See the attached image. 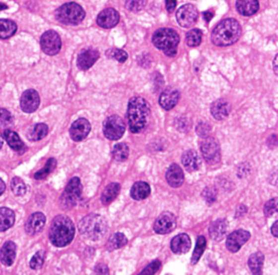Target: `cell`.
<instances>
[{"mask_svg": "<svg viewBox=\"0 0 278 275\" xmlns=\"http://www.w3.org/2000/svg\"><path fill=\"white\" fill-rule=\"evenodd\" d=\"M273 67H274V72L275 74L278 76V55L275 56L274 62H273Z\"/></svg>", "mask_w": 278, "mask_h": 275, "instance_id": "816d5d0a", "label": "cell"}, {"mask_svg": "<svg viewBox=\"0 0 278 275\" xmlns=\"http://www.w3.org/2000/svg\"><path fill=\"white\" fill-rule=\"evenodd\" d=\"M202 42V32L200 29H191L187 33L186 43L189 47H197L199 46Z\"/></svg>", "mask_w": 278, "mask_h": 275, "instance_id": "74e56055", "label": "cell"}, {"mask_svg": "<svg viewBox=\"0 0 278 275\" xmlns=\"http://www.w3.org/2000/svg\"><path fill=\"white\" fill-rule=\"evenodd\" d=\"M201 153L205 161L210 165H215L221 162V148L214 138H206L201 142Z\"/></svg>", "mask_w": 278, "mask_h": 275, "instance_id": "9c48e42d", "label": "cell"}, {"mask_svg": "<svg viewBox=\"0 0 278 275\" xmlns=\"http://www.w3.org/2000/svg\"><path fill=\"white\" fill-rule=\"evenodd\" d=\"M2 145H3V138L1 136V133H0V149L2 148Z\"/></svg>", "mask_w": 278, "mask_h": 275, "instance_id": "11a10c76", "label": "cell"}, {"mask_svg": "<svg viewBox=\"0 0 278 275\" xmlns=\"http://www.w3.org/2000/svg\"><path fill=\"white\" fill-rule=\"evenodd\" d=\"M241 26L235 19L223 20L212 32V42L216 46H230L240 38Z\"/></svg>", "mask_w": 278, "mask_h": 275, "instance_id": "3957f363", "label": "cell"}, {"mask_svg": "<svg viewBox=\"0 0 278 275\" xmlns=\"http://www.w3.org/2000/svg\"><path fill=\"white\" fill-rule=\"evenodd\" d=\"M4 191H5V184H4V182L2 181V179L0 178V196L3 194Z\"/></svg>", "mask_w": 278, "mask_h": 275, "instance_id": "f5cc1de1", "label": "cell"}, {"mask_svg": "<svg viewBox=\"0 0 278 275\" xmlns=\"http://www.w3.org/2000/svg\"><path fill=\"white\" fill-rule=\"evenodd\" d=\"M165 7L169 12H173L176 8V0H165Z\"/></svg>", "mask_w": 278, "mask_h": 275, "instance_id": "681fc988", "label": "cell"}, {"mask_svg": "<svg viewBox=\"0 0 278 275\" xmlns=\"http://www.w3.org/2000/svg\"><path fill=\"white\" fill-rule=\"evenodd\" d=\"M16 32V24L13 21L0 19V38L7 39L12 37Z\"/></svg>", "mask_w": 278, "mask_h": 275, "instance_id": "d6a6232c", "label": "cell"}, {"mask_svg": "<svg viewBox=\"0 0 278 275\" xmlns=\"http://www.w3.org/2000/svg\"><path fill=\"white\" fill-rule=\"evenodd\" d=\"M3 9H7V5L3 3H0V10H3Z\"/></svg>", "mask_w": 278, "mask_h": 275, "instance_id": "9f6ffc18", "label": "cell"}, {"mask_svg": "<svg viewBox=\"0 0 278 275\" xmlns=\"http://www.w3.org/2000/svg\"><path fill=\"white\" fill-rule=\"evenodd\" d=\"M249 238H250V233L248 231L237 230L230 233L226 238V247L231 253H237L249 241Z\"/></svg>", "mask_w": 278, "mask_h": 275, "instance_id": "7c38bea8", "label": "cell"}, {"mask_svg": "<svg viewBox=\"0 0 278 275\" xmlns=\"http://www.w3.org/2000/svg\"><path fill=\"white\" fill-rule=\"evenodd\" d=\"M75 234V227L72 220L66 217V216H57L52 220L50 230H49V239L51 244L56 247H65L73 241Z\"/></svg>", "mask_w": 278, "mask_h": 275, "instance_id": "7a4b0ae2", "label": "cell"}, {"mask_svg": "<svg viewBox=\"0 0 278 275\" xmlns=\"http://www.w3.org/2000/svg\"><path fill=\"white\" fill-rule=\"evenodd\" d=\"M160 267H161V262L159 260L152 261L151 263H149V265L138 275H154L156 272H158Z\"/></svg>", "mask_w": 278, "mask_h": 275, "instance_id": "f6af8a7d", "label": "cell"}, {"mask_svg": "<svg viewBox=\"0 0 278 275\" xmlns=\"http://www.w3.org/2000/svg\"><path fill=\"white\" fill-rule=\"evenodd\" d=\"M191 247L190 237L187 234H178L172 239L171 242V249L174 254L183 255L188 253V250Z\"/></svg>", "mask_w": 278, "mask_h": 275, "instance_id": "ffe728a7", "label": "cell"}, {"mask_svg": "<svg viewBox=\"0 0 278 275\" xmlns=\"http://www.w3.org/2000/svg\"><path fill=\"white\" fill-rule=\"evenodd\" d=\"M82 196V183L78 178H72L61 196V206L63 208H72Z\"/></svg>", "mask_w": 278, "mask_h": 275, "instance_id": "52a82bcc", "label": "cell"}, {"mask_svg": "<svg viewBox=\"0 0 278 275\" xmlns=\"http://www.w3.org/2000/svg\"><path fill=\"white\" fill-rule=\"evenodd\" d=\"M11 190H12V192L17 196L24 195L26 192V185L24 183V181L17 177L13 178L11 180Z\"/></svg>", "mask_w": 278, "mask_h": 275, "instance_id": "f35d334b", "label": "cell"}, {"mask_svg": "<svg viewBox=\"0 0 278 275\" xmlns=\"http://www.w3.org/2000/svg\"><path fill=\"white\" fill-rule=\"evenodd\" d=\"M198 16H199L198 10H197L195 5L189 3L182 5L176 12V19L178 24L185 28H188L195 25L197 20H198Z\"/></svg>", "mask_w": 278, "mask_h": 275, "instance_id": "8fae6325", "label": "cell"}, {"mask_svg": "<svg viewBox=\"0 0 278 275\" xmlns=\"http://www.w3.org/2000/svg\"><path fill=\"white\" fill-rule=\"evenodd\" d=\"M212 16H213V13L211 12H205V19H206V21L208 22V21H210L211 19H212Z\"/></svg>", "mask_w": 278, "mask_h": 275, "instance_id": "db71d44e", "label": "cell"}, {"mask_svg": "<svg viewBox=\"0 0 278 275\" xmlns=\"http://www.w3.org/2000/svg\"><path fill=\"white\" fill-rule=\"evenodd\" d=\"M271 231H272V234H273L275 237H278V221H276L275 223L272 225Z\"/></svg>", "mask_w": 278, "mask_h": 275, "instance_id": "f907efd6", "label": "cell"}, {"mask_svg": "<svg viewBox=\"0 0 278 275\" xmlns=\"http://www.w3.org/2000/svg\"><path fill=\"white\" fill-rule=\"evenodd\" d=\"M46 223V217L42 213H35L27 219L25 224V231L28 235H36L44 229Z\"/></svg>", "mask_w": 278, "mask_h": 275, "instance_id": "ac0fdd59", "label": "cell"}, {"mask_svg": "<svg viewBox=\"0 0 278 275\" xmlns=\"http://www.w3.org/2000/svg\"><path fill=\"white\" fill-rule=\"evenodd\" d=\"M147 4V0H126L125 7L131 12H138Z\"/></svg>", "mask_w": 278, "mask_h": 275, "instance_id": "ab89813d", "label": "cell"}, {"mask_svg": "<svg viewBox=\"0 0 278 275\" xmlns=\"http://www.w3.org/2000/svg\"><path fill=\"white\" fill-rule=\"evenodd\" d=\"M13 117L9 110L0 109V128H7L12 125Z\"/></svg>", "mask_w": 278, "mask_h": 275, "instance_id": "b9f144b4", "label": "cell"}, {"mask_svg": "<svg viewBox=\"0 0 278 275\" xmlns=\"http://www.w3.org/2000/svg\"><path fill=\"white\" fill-rule=\"evenodd\" d=\"M42 50L48 55H56L61 49V38L59 34L55 31H48L43 34L40 38Z\"/></svg>", "mask_w": 278, "mask_h": 275, "instance_id": "30bf717a", "label": "cell"}, {"mask_svg": "<svg viewBox=\"0 0 278 275\" xmlns=\"http://www.w3.org/2000/svg\"><path fill=\"white\" fill-rule=\"evenodd\" d=\"M206 246H207V239H206L205 236H199L198 238H197L196 248H195V251H194L193 258H191V263H193V265H196V263L199 261V259L201 258V256L204 255Z\"/></svg>", "mask_w": 278, "mask_h": 275, "instance_id": "d590c367", "label": "cell"}, {"mask_svg": "<svg viewBox=\"0 0 278 275\" xmlns=\"http://www.w3.org/2000/svg\"><path fill=\"white\" fill-rule=\"evenodd\" d=\"M127 120L132 132L139 133L146 129L150 120V107L141 97L132 98L127 110Z\"/></svg>", "mask_w": 278, "mask_h": 275, "instance_id": "6da1fadb", "label": "cell"}, {"mask_svg": "<svg viewBox=\"0 0 278 275\" xmlns=\"http://www.w3.org/2000/svg\"><path fill=\"white\" fill-rule=\"evenodd\" d=\"M126 125L118 115H112L103 122V133L109 140H119L125 132Z\"/></svg>", "mask_w": 278, "mask_h": 275, "instance_id": "ba28073f", "label": "cell"}, {"mask_svg": "<svg viewBox=\"0 0 278 275\" xmlns=\"http://www.w3.org/2000/svg\"><path fill=\"white\" fill-rule=\"evenodd\" d=\"M176 226V218L172 213H163L155 220L153 230L158 234H167Z\"/></svg>", "mask_w": 278, "mask_h": 275, "instance_id": "4fadbf2b", "label": "cell"}, {"mask_svg": "<svg viewBox=\"0 0 278 275\" xmlns=\"http://www.w3.org/2000/svg\"><path fill=\"white\" fill-rule=\"evenodd\" d=\"M107 55L109 57L113 58V60L119 61L121 63L125 62L127 60V57H129V55H127L126 52L124 50H121V49H111V50H109L107 52Z\"/></svg>", "mask_w": 278, "mask_h": 275, "instance_id": "ee69618b", "label": "cell"}, {"mask_svg": "<svg viewBox=\"0 0 278 275\" xmlns=\"http://www.w3.org/2000/svg\"><path fill=\"white\" fill-rule=\"evenodd\" d=\"M263 265H264V255L262 253H254L250 256L248 260L249 269L253 275H263Z\"/></svg>", "mask_w": 278, "mask_h": 275, "instance_id": "83f0119b", "label": "cell"}, {"mask_svg": "<svg viewBox=\"0 0 278 275\" xmlns=\"http://www.w3.org/2000/svg\"><path fill=\"white\" fill-rule=\"evenodd\" d=\"M127 244V238L122 233H114L113 235L109 238V242L107 244V247L109 250H115L125 246Z\"/></svg>", "mask_w": 278, "mask_h": 275, "instance_id": "836d02e7", "label": "cell"}, {"mask_svg": "<svg viewBox=\"0 0 278 275\" xmlns=\"http://www.w3.org/2000/svg\"><path fill=\"white\" fill-rule=\"evenodd\" d=\"M99 56L100 55L97 50L88 49L83 51L77 57L78 68L83 69V71H87V69H89L92 65H94L98 58H99Z\"/></svg>", "mask_w": 278, "mask_h": 275, "instance_id": "d6986e66", "label": "cell"}, {"mask_svg": "<svg viewBox=\"0 0 278 275\" xmlns=\"http://www.w3.org/2000/svg\"><path fill=\"white\" fill-rule=\"evenodd\" d=\"M15 250L16 246L13 242L9 241L3 244L1 250H0V260H1L4 266L10 267L12 265L15 259Z\"/></svg>", "mask_w": 278, "mask_h": 275, "instance_id": "484cf974", "label": "cell"}, {"mask_svg": "<svg viewBox=\"0 0 278 275\" xmlns=\"http://www.w3.org/2000/svg\"><path fill=\"white\" fill-rule=\"evenodd\" d=\"M48 134V126L45 124H37L33 126L27 132V138L32 141H39Z\"/></svg>", "mask_w": 278, "mask_h": 275, "instance_id": "1f68e13d", "label": "cell"}, {"mask_svg": "<svg viewBox=\"0 0 278 275\" xmlns=\"http://www.w3.org/2000/svg\"><path fill=\"white\" fill-rule=\"evenodd\" d=\"M91 126L89 124V121L85 118H79L77 120H75L71 128H70V134H71V138L74 141H82L90 132Z\"/></svg>", "mask_w": 278, "mask_h": 275, "instance_id": "9a60e30c", "label": "cell"}, {"mask_svg": "<svg viewBox=\"0 0 278 275\" xmlns=\"http://www.w3.org/2000/svg\"><path fill=\"white\" fill-rule=\"evenodd\" d=\"M39 104H40V99L38 93L35 90L28 89L22 93L20 105L23 112L33 113L38 109Z\"/></svg>", "mask_w": 278, "mask_h": 275, "instance_id": "5bb4252c", "label": "cell"}, {"mask_svg": "<svg viewBox=\"0 0 278 275\" xmlns=\"http://www.w3.org/2000/svg\"><path fill=\"white\" fill-rule=\"evenodd\" d=\"M15 216L13 210L7 207L0 208V232L9 230L14 224Z\"/></svg>", "mask_w": 278, "mask_h": 275, "instance_id": "f1b7e54d", "label": "cell"}, {"mask_svg": "<svg viewBox=\"0 0 278 275\" xmlns=\"http://www.w3.org/2000/svg\"><path fill=\"white\" fill-rule=\"evenodd\" d=\"M3 138L7 143L9 144V146L13 151H15L16 153L19 154H23L26 151L25 144L22 142V140L20 139V137L17 136V133L14 132L13 130L10 129H5L3 131Z\"/></svg>", "mask_w": 278, "mask_h": 275, "instance_id": "7402d4cb", "label": "cell"}, {"mask_svg": "<svg viewBox=\"0 0 278 275\" xmlns=\"http://www.w3.org/2000/svg\"><path fill=\"white\" fill-rule=\"evenodd\" d=\"M166 180L173 188H178L184 183V172L176 164H173L166 171Z\"/></svg>", "mask_w": 278, "mask_h": 275, "instance_id": "603a6c76", "label": "cell"}, {"mask_svg": "<svg viewBox=\"0 0 278 275\" xmlns=\"http://www.w3.org/2000/svg\"><path fill=\"white\" fill-rule=\"evenodd\" d=\"M78 229L84 237L91 241H99L107 233L108 223L99 215H88L80 220Z\"/></svg>", "mask_w": 278, "mask_h": 275, "instance_id": "277c9868", "label": "cell"}, {"mask_svg": "<svg viewBox=\"0 0 278 275\" xmlns=\"http://www.w3.org/2000/svg\"><path fill=\"white\" fill-rule=\"evenodd\" d=\"M211 130V127L210 125H208L207 122H200V124L197 126V133H198V136H200L201 138H208V133H210Z\"/></svg>", "mask_w": 278, "mask_h": 275, "instance_id": "bcb514c9", "label": "cell"}, {"mask_svg": "<svg viewBox=\"0 0 278 275\" xmlns=\"http://www.w3.org/2000/svg\"><path fill=\"white\" fill-rule=\"evenodd\" d=\"M179 98H181V93H179V91L175 89V88L169 87L161 93L159 103L164 110H172L178 103Z\"/></svg>", "mask_w": 278, "mask_h": 275, "instance_id": "e0dca14e", "label": "cell"}, {"mask_svg": "<svg viewBox=\"0 0 278 275\" xmlns=\"http://www.w3.org/2000/svg\"><path fill=\"white\" fill-rule=\"evenodd\" d=\"M182 163L186 170L189 172L197 171L201 166V159L200 155L194 150H189L185 152L182 157Z\"/></svg>", "mask_w": 278, "mask_h": 275, "instance_id": "44dd1931", "label": "cell"}, {"mask_svg": "<svg viewBox=\"0 0 278 275\" xmlns=\"http://www.w3.org/2000/svg\"><path fill=\"white\" fill-rule=\"evenodd\" d=\"M94 275H109V270H108V268L106 265H102V263H100V265H98L95 269V272H94Z\"/></svg>", "mask_w": 278, "mask_h": 275, "instance_id": "c3c4849f", "label": "cell"}, {"mask_svg": "<svg viewBox=\"0 0 278 275\" xmlns=\"http://www.w3.org/2000/svg\"><path fill=\"white\" fill-rule=\"evenodd\" d=\"M264 214L268 216V217H271V216L278 214V197L272 198V200H270L268 203L265 204Z\"/></svg>", "mask_w": 278, "mask_h": 275, "instance_id": "7bdbcfd3", "label": "cell"}, {"mask_svg": "<svg viewBox=\"0 0 278 275\" xmlns=\"http://www.w3.org/2000/svg\"><path fill=\"white\" fill-rule=\"evenodd\" d=\"M129 154H130V150L129 146L124 143H119L113 148L112 151V155L114 157L115 161L118 162H124L127 159H129Z\"/></svg>", "mask_w": 278, "mask_h": 275, "instance_id": "e575fe53", "label": "cell"}, {"mask_svg": "<svg viewBox=\"0 0 278 275\" xmlns=\"http://www.w3.org/2000/svg\"><path fill=\"white\" fill-rule=\"evenodd\" d=\"M120 21V14L115 9L108 8L104 9L97 17L98 25L102 28H112L118 24Z\"/></svg>", "mask_w": 278, "mask_h": 275, "instance_id": "2e32d148", "label": "cell"}, {"mask_svg": "<svg viewBox=\"0 0 278 275\" xmlns=\"http://www.w3.org/2000/svg\"><path fill=\"white\" fill-rule=\"evenodd\" d=\"M226 232H227V222L224 219L213 221L211 225L208 226V234L213 241H221L225 237Z\"/></svg>", "mask_w": 278, "mask_h": 275, "instance_id": "d4e9b609", "label": "cell"}, {"mask_svg": "<svg viewBox=\"0 0 278 275\" xmlns=\"http://www.w3.org/2000/svg\"><path fill=\"white\" fill-rule=\"evenodd\" d=\"M152 43L156 48L164 51L166 55L174 56L177 54L179 36L172 28H161L153 34Z\"/></svg>", "mask_w": 278, "mask_h": 275, "instance_id": "5b68a950", "label": "cell"}, {"mask_svg": "<svg viewBox=\"0 0 278 275\" xmlns=\"http://www.w3.org/2000/svg\"><path fill=\"white\" fill-rule=\"evenodd\" d=\"M204 197L208 203H210V204L213 203L214 201H215V191L211 188H207L204 191Z\"/></svg>", "mask_w": 278, "mask_h": 275, "instance_id": "7dc6e473", "label": "cell"}, {"mask_svg": "<svg viewBox=\"0 0 278 275\" xmlns=\"http://www.w3.org/2000/svg\"><path fill=\"white\" fill-rule=\"evenodd\" d=\"M44 260H45V251L39 250L32 257V259L30 261V267L33 269V270H37V269H40L43 267Z\"/></svg>", "mask_w": 278, "mask_h": 275, "instance_id": "60d3db41", "label": "cell"}, {"mask_svg": "<svg viewBox=\"0 0 278 275\" xmlns=\"http://www.w3.org/2000/svg\"><path fill=\"white\" fill-rule=\"evenodd\" d=\"M236 7L240 14L250 16L258 12L259 1L258 0H237Z\"/></svg>", "mask_w": 278, "mask_h": 275, "instance_id": "4316f807", "label": "cell"}, {"mask_svg": "<svg viewBox=\"0 0 278 275\" xmlns=\"http://www.w3.org/2000/svg\"><path fill=\"white\" fill-rule=\"evenodd\" d=\"M121 186L119 183H110L106 186L102 195H101V202L103 205H109L112 203L115 198L120 194Z\"/></svg>", "mask_w": 278, "mask_h": 275, "instance_id": "4dcf8cb0", "label": "cell"}, {"mask_svg": "<svg viewBox=\"0 0 278 275\" xmlns=\"http://www.w3.org/2000/svg\"><path fill=\"white\" fill-rule=\"evenodd\" d=\"M57 20L66 25H77L84 20L85 11L79 4L69 2L61 5L56 12Z\"/></svg>", "mask_w": 278, "mask_h": 275, "instance_id": "8992f818", "label": "cell"}, {"mask_svg": "<svg viewBox=\"0 0 278 275\" xmlns=\"http://www.w3.org/2000/svg\"><path fill=\"white\" fill-rule=\"evenodd\" d=\"M211 113L215 119L223 120L230 113V104L224 99H219L211 105Z\"/></svg>", "mask_w": 278, "mask_h": 275, "instance_id": "cb8c5ba5", "label": "cell"}, {"mask_svg": "<svg viewBox=\"0 0 278 275\" xmlns=\"http://www.w3.org/2000/svg\"><path fill=\"white\" fill-rule=\"evenodd\" d=\"M150 185L146 182H136L134 185L132 186L131 190V195L136 201H141L147 198L150 195Z\"/></svg>", "mask_w": 278, "mask_h": 275, "instance_id": "f546056e", "label": "cell"}, {"mask_svg": "<svg viewBox=\"0 0 278 275\" xmlns=\"http://www.w3.org/2000/svg\"><path fill=\"white\" fill-rule=\"evenodd\" d=\"M57 166V162L54 159H50L47 163H46V165L43 169H40L36 173L34 174V178L36 180H42L45 179L46 177H48V175L55 170V168Z\"/></svg>", "mask_w": 278, "mask_h": 275, "instance_id": "8d00e7d4", "label": "cell"}]
</instances>
